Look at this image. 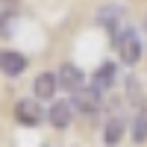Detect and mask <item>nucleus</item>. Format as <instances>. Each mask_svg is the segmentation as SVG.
Returning a JSON list of instances; mask_svg holds the SVG:
<instances>
[{
  "label": "nucleus",
  "mask_w": 147,
  "mask_h": 147,
  "mask_svg": "<svg viewBox=\"0 0 147 147\" xmlns=\"http://www.w3.org/2000/svg\"><path fill=\"white\" fill-rule=\"evenodd\" d=\"M115 47H118V56H121L124 65H138V59L144 53L141 38H138V32L132 27H121V32L115 35Z\"/></svg>",
  "instance_id": "f257e3e1"
},
{
  "label": "nucleus",
  "mask_w": 147,
  "mask_h": 147,
  "mask_svg": "<svg viewBox=\"0 0 147 147\" xmlns=\"http://www.w3.org/2000/svg\"><path fill=\"white\" fill-rule=\"evenodd\" d=\"M44 118H47V112L41 109V103L35 97H24V100L15 103V121L21 127H38Z\"/></svg>",
  "instance_id": "f03ea898"
},
{
  "label": "nucleus",
  "mask_w": 147,
  "mask_h": 147,
  "mask_svg": "<svg viewBox=\"0 0 147 147\" xmlns=\"http://www.w3.org/2000/svg\"><path fill=\"white\" fill-rule=\"evenodd\" d=\"M115 80H118V65L115 62H103L100 68H97L91 74V80H88V88L97 91V94H106V91H112L115 88Z\"/></svg>",
  "instance_id": "7ed1b4c3"
},
{
  "label": "nucleus",
  "mask_w": 147,
  "mask_h": 147,
  "mask_svg": "<svg viewBox=\"0 0 147 147\" xmlns=\"http://www.w3.org/2000/svg\"><path fill=\"white\" fill-rule=\"evenodd\" d=\"M56 77H59V88H65L68 94H77L85 88V71H80L74 62H65L56 71Z\"/></svg>",
  "instance_id": "20e7f679"
},
{
  "label": "nucleus",
  "mask_w": 147,
  "mask_h": 147,
  "mask_svg": "<svg viewBox=\"0 0 147 147\" xmlns=\"http://www.w3.org/2000/svg\"><path fill=\"white\" fill-rule=\"evenodd\" d=\"M30 68V59L18 50H0V74L3 77H21Z\"/></svg>",
  "instance_id": "39448f33"
},
{
  "label": "nucleus",
  "mask_w": 147,
  "mask_h": 147,
  "mask_svg": "<svg viewBox=\"0 0 147 147\" xmlns=\"http://www.w3.org/2000/svg\"><path fill=\"white\" fill-rule=\"evenodd\" d=\"M71 121H74L71 100H53L50 109H47V124L56 127V129H65V127H71Z\"/></svg>",
  "instance_id": "423d86ee"
},
{
  "label": "nucleus",
  "mask_w": 147,
  "mask_h": 147,
  "mask_svg": "<svg viewBox=\"0 0 147 147\" xmlns=\"http://www.w3.org/2000/svg\"><path fill=\"white\" fill-rule=\"evenodd\" d=\"M56 91H59V77L53 71H44V74H38L35 77V82H32V94H35V100H53L56 97Z\"/></svg>",
  "instance_id": "0eeeda50"
},
{
  "label": "nucleus",
  "mask_w": 147,
  "mask_h": 147,
  "mask_svg": "<svg viewBox=\"0 0 147 147\" xmlns=\"http://www.w3.org/2000/svg\"><path fill=\"white\" fill-rule=\"evenodd\" d=\"M124 132H127V118L124 115H109L106 118V127H103V144L106 147H118L124 141Z\"/></svg>",
  "instance_id": "6e6552de"
},
{
  "label": "nucleus",
  "mask_w": 147,
  "mask_h": 147,
  "mask_svg": "<svg viewBox=\"0 0 147 147\" xmlns=\"http://www.w3.org/2000/svg\"><path fill=\"white\" fill-rule=\"evenodd\" d=\"M68 100H71V106H74V112L94 115L97 109H100V100H103V97L97 94V91H91V88H82V91H77V94H71Z\"/></svg>",
  "instance_id": "1a4fd4ad"
},
{
  "label": "nucleus",
  "mask_w": 147,
  "mask_h": 147,
  "mask_svg": "<svg viewBox=\"0 0 147 147\" xmlns=\"http://www.w3.org/2000/svg\"><path fill=\"white\" fill-rule=\"evenodd\" d=\"M129 136L136 144H147V106H141L129 121Z\"/></svg>",
  "instance_id": "9d476101"
},
{
  "label": "nucleus",
  "mask_w": 147,
  "mask_h": 147,
  "mask_svg": "<svg viewBox=\"0 0 147 147\" xmlns=\"http://www.w3.org/2000/svg\"><path fill=\"white\" fill-rule=\"evenodd\" d=\"M15 12H3V15H0V35H9L12 32V24H15Z\"/></svg>",
  "instance_id": "9b49d317"
}]
</instances>
